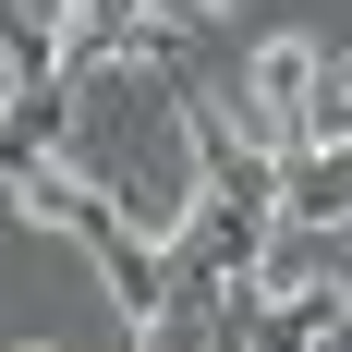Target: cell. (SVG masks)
I'll return each instance as SVG.
<instances>
[{"instance_id":"obj_1","label":"cell","mask_w":352,"mask_h":352,"mask_svg":"<svg viewBox=\"0 0 352 352\" xmlns=\"http://www.w3.org/2000/svg\"><path fill=\"white\" fill-rule=\"evenodd\" d=\"M0 85H12V61H0Z\"/></svg>"}]
</instances>
